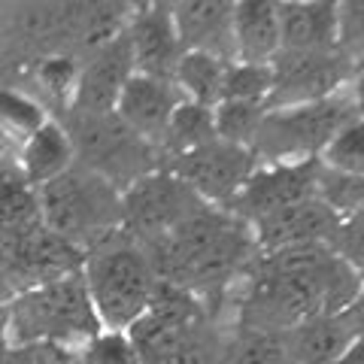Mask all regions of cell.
<instances>
[{
  "label": "cell",
  "instance_id": "cell-37",
  "mask_svg": "<svg viewBox=\"0 0 364 364\" xmlns=\"http://www.w3.org/2000/svg\"><path fill=\"white\" fill-rule=\"evenodd\" d=\"M352 100H355V112L358 116H364V70L355 73V79H352Z\"/></svg>",
  "mask_w": 364,
  "mask_h": 364
},
{
  "label": "cell",
  "instance_id": "cell-38",
  "mask_svg": "<svg viewBox=\"0 0 364 364\" xmlns=\"http://www.w3.org/2000/svg\"><path fill=\"white\" fill-rule=\"evenodd\" d=\"M13 298H16V289H13V282H9L6 277H0V310L13 304Z\"/></svg>",
  "mask_w": 364,
  "mask_h": 364
},
{
  "label": "cell",
  "instance_id": "cell-26",
  "mask_svg": "<svg viewBox=\"0 0 364 364\" xmlns=\"http://www.w3.org/2000/svg\"><path fill=\"white\" fill-rule=\"evenodd\" d=\"M267 116V104H249V100H219L213 107L215 136L234 146H252L261 122Z\"/></svg>",
  "mask_w": 364,
  "mask_h": 364
},
{
  "label": "cell",
  "instance_id": "cell-9",
  "mask_svg": "<svg viewBox=\"0 0 364 364\" xmlns=\"http://www.w3.org/2000/svg\"><path fill=\"white\" fill-rule=\"evenodd\" d=\"M164 167L182 182H188L203 203L228 207L237 198V191L246 186V179L255 173L258 161L246 146H234L213 136L210 143L198 146V149L170 158Z\"/></svg>",
  "mask_w": 364,
  "mask_h": 364
},
{
  "label": "cell",
  "instance_id": "cell-36",
  "mask_svg": "<svg viewBox=\"0 0 364 364\" xmlns=\"http://www.w3.org/2000/svg\"><path fill=\"white\" fill-rule=\"evenodd\" d=\"M334 364H364V337H355V340H352L349 349H346Z\"/></svg>",
  "mask_w": 364,
  "mask_h": 364
},
{
  "label": "cell",
  "instance_id": "cell-33",
  "mask_svg": "<svg viewBox=\"0 0 364 364\" xmlns=\"http://www.w3.org/2000/svg\"><path fill=\"white\" fill-rule=\"evenodd\" d=\"M25 349H28V364H82V346L37 343Z\"/></svg>",
  "mask_w": 364,
  "mask_h": 364
},
{
  "label": "cell",
  "instance_id": "cell-34",
  "mask_svg": "<svg viewBox=\"0 0 364 364\" xmlns=\"http://www.w3.org/2000/svg\"><path fill=\"white\" fill-rule=\"evenodd\" d=\"M18 246H21V234L0 231V277H6L9 282H13V270L18 261Z\"/></svg>",
  "mask_w": 364,
  "mask_h": 364
},
{
  "label": "cell",
  "instance_id": "cell-30",
  "mask_svg": "<svg viewBox=\"0 0 364 364\" xmlns=\"http://www.w3.org/2000/svg\"><path fill=\"white\" fill-rule=\"evenodd\" d=\"M316 195L340 219H346V215L358 213L364 207V176H349V173H337V170L322 167L318 170V182H316Z\"/></svg>",
  "mask_w": 364,
  "mask_h": 364
},
{
  "label": "cell",
  "instance_id": "cell-18",
  "mask_svg": "<svg viewBox=\"0 0 364 364\" xmlns=\"http://www.w3.org/2000/svg\"><path fill=\"white\" fill-rule=\"evenodd\" d=\"M337 4L340 0L279 4V49H337Z\"/></svg>",
  "mask_w": 364,
  "mask_h": 364
},
{
  "label": "cell",
  "instance_id": "cell-6",
  "mask_svg": "<svg viewBox=\"0 0 364 364\" xmlns=\"http://www.w3.org/2000/svg\"><path fill=\"white\" fill-rule=\"evenodd\" d=\"M358 116L352 88L337 91L331 97L313 100V104L291 107H267V116L252 140V155L258 164H298L318 161L328 140Z\"/></svg>",
  "mask_w": 364,
  "mask_h": 364
},
{
  "label": "cell",
  "instance_id": "cell-29",
  "mask_svg": "<svg viewBox=\"0 0 364 364\" xmlns=\"http://www.w3.org/2000/svg\"><path fill=\"white\" fill-rule=\"evenodd\" d=\"M273 91V67L270 64H228L222 100H249V104H267Z\"/></svg>",
  "mask_w": 364,
  "mask_h": 364
},
{
  "label": "cell",
  "instance_id": "cell-24",
  "mask_svg": "<svg viewBox=\"0 0 364 364\" xmlns=\"http://www.w3.org/2000/svg\"><path fill=\"white\" fill-rule=\"evenodd\" d=\"M49 109H46L31 91L18 85L0 82V143L9 149H18L28 136L49 122Z\"/></svg>",
  "mask_w": 364,
  "mask_h": 364
},
{
  "label": "cell",
  "instance_id": "cell-13",
  "mask_svg": "<svg viewBox=\"0 0 364 364\" xmlns=\"http://www.w3.org/2000/svg\"><path fill=\"white\" fill-rule=\"evenodd\" d=\"M182 100H186L182 91L170 82V79L134 73L128 82H124L112 112H116L134 134H140L143 140H149L152 146L161 149L167 124L173 119V112Z\"/></svg>",
  "mask_w": 364,
  "mask_h": 364
},
{
  "label": "cell",
  "instance_id": "cell-2",
  "mask_svg": "<svg viewBox=\"0 0 364 364\" xmlns=\"http://www.w3.org/2000/svg\"><path fill=\"white\" fill-rule=\"evenodd\" d=\"M82 279L100 325L109 331H128L146 313L158 286V273L146 246L124 231L109 234L95 249H88Z\"/></svg>",
  "mask_w": 364,
  "mask_h": 364
},
{
  "label": "cell",
  "instance_id": "cell-32",
  "mask_svg": "<svg viewBox=\"0 0 364 364\" xmlns=\"http://www.w3.org/2000/svg\"><path fill=\"white\" fill-rule=\"evenodd\" d=\"M82 364H140V355H136L128 331L104 328L82 346Z\"/></svg>",
  "mask_w": 364,
  "mask_h": 364
},
{
  "label": "cell",
  "instance_id": "cell-3",
  "mask_svg": "<svg viewBox=\"0 0 364 364\" xmlns=\"http://www.w3.org/2000/svg\"><path fill=\"white\" fill-rule=\"evenodd\" d=\"M6 322L13 346L18 349L37 343L85 346L91 337L104 331L95 304L88 298L82 270L18 291L6 306Z\"/></svg>",
  "mask_w": 364,
  "mask_h": 364
},
{
  "label": "cell",
  "instance_id": "cell-16",
  "mask_svg": "<svg viewBox=\"0 0 364 364\" xmlns=\"http://www.w3.org/2000/svg\"><path fill=\"white\" fill-rule=\"evenodd\" d=\"M82 264H85V252H79L73 243H67L64 237L49 231L46 225L33 228V231L21 234L18 261L13 270L16 294L33 286H43V282H55L70 277V273H79Z\"/></svg>",
  "mask_w": 364,
  "mask_h": 364
},
{
  "label": "cell",
  "instance_id": "cell-10",
  "mask_svg": "<svg viewBox=\"0 0 364 364\" xmlns=\"http://www.w3.org/2000/svg\"><path fill=\"white\" fill-rule=\"evenodd\" d=\"M318 161H298V164H258L255 173L246 179V186L237 191V198L228 203V213L246 225H255L258 219L277 213L289 203H298L304 198L316 195L318 182Z\"/></svg>",
  "mask_w": 364,
  "mask_h": 364
},
{
  "label": "cell",
  "instance_id": "cell-12",
  "mask_svg": "<svg viewBox=\"0 0 364 364\" xmlns=\"http://www.w3.org/2000/svg\"><path fill=\"white\" fill-rule=\"evenodd\" d=\"M131 76H134V55H131L128 37L122 31L116 40H109L97 52L82 58V70H79L70 109L73 112H112L124 82Z\"/></svg>",
  "mask_w": 364,
  "mask_h": 364
},
{
  "label": "cell",
  "instance_id": "cell-1",
  "mask_svg": "<svg viewBox=\"0 0 364 364\" xmlns=\"http://www.w3.org/2000/svg\"><path fill=\"white\" fill-rule=\"evenodd\" d=\"M158 279L173 282L210 306L213 316L231 322L228 298L258 255L252 228L225 207L203 203L173 231L146 243Z\"/></svg>",
  "mask_w": 364,
  "mask_h": 364
},
{
  "label": "cell",
  "instance_id": "cell-7",
  "mask_svg": "<svg viewBox=\"0 0 364 364\" xmlns=\"http://www.w3.org/2000/svg\"><path fill=\"white\" fill-rule=\"evenodd\" d=\"M200 207L203 200L198 198V191L161 167L122 191V231L146 246L173 231L182 219H188Z\"/></svg>",
  "mask_w": 364,
  "mask_h": 364
},
{
  "label": "cell",
  "instance_id": "cell-40",
  "mask_svg": "<svg viewBox=\"0 0 364 364\" xmlns=\"http://www.w3.org/2000/svg\"><path fill=\"white\" fill-rule=\"evenodd\" d=\"M279 4H313V0H279Z\"/></svg>",
  "mask_w": 364,
  "mask_h": 364
},
{
  "label": "cell",
  "instance_id": "cell-21",
  "mask_svg": "<svg viewBox=\"0 0 364 364\" xmlns=\"http://www.w3.org/2000/svg\"><path fill=\"white\" fill-rule=\"evenodd\" d=\"M40 225V195L21 173L16 149H6L0 155V231L28 234Z\"/></svg>",
  "mask_w": 364,
  "mask_h": 364
},
{
  "label": "cell",
  "instance_id": "cell-14",
  "mask_svg": "<svg viewBox=\"0 0 364 364\" xmlns=\"http://www.w3.org/2000/svg\"><path fill=\"white\" fill-rule=\"evenodd\" d=\"M170 16L182 52H207L222 61H237L234 0H182Z\"/></svg>",
  "mask_w": 364,
  "mask_h": 364
},
{
  "label": "cell",
  "instance_id": "cell-4",
  "mask_svg": "<svg viewBox=\"0 0 364 364\" xmlns=\"http://www.w3.org/2000/svg\"><path fill=\"white\" fill-rule=\"evenodd\" d=\"M37 195L43 225L79 252H88L109 234L122 231V191L82 164H73L40 186Z\"/></svg>",
  "mask_w": 364,
  "mask_h": 364
},
{
  "label": "cell",
  "instance_id": "cell-28",
  "mask_svg": "<svg viewBox=\"0 0 364 364\" xmlns=\"http://www.w3.org/2000/svg\"><path fill=\"white\" fill-rule=\"evenodd\" d=\"M228 364H291L282 331H234Z\"/></svg>",
  "mask_w": 364,
  "mask_h": 364
},
{
  "label": "cell",
  "instance_id": "cell-27",
  "mask_svg": "<svg viewBox=\"0 0 364 364\" xmlns=\"http://www.w3.org/2000/svg\"><path fill=\"white\" fill-rule=\"evenodd\" d=\"M318 164L337 173L364 176V116H352L318 155Z\"/></svg>",
  "mask_w": 364,
  "mask_h": 364
},
{
  "label": "cell",
  "instance_id": "cell-20",
  "mask_svg": "<svg viewBox=\"0 0 364 364\" xmlns=\"http://www.w3.org/2000/svg\"><path fill=\"white\" fill-rule=\"evenodd\" d=\"M16 161L33 188H40L55 176H61L64 170H70L76 164V158H73V146L64 124L52 116L16 149Z\"/></svg>",
  "mask_w": 364,
  "mask_h": 364
},
{
  "label": "cell",
  "instance_id": "cell-5",
  "mask_svg": "<svg viewBox=\"0 0 364 364\" xmlns=\"http://www.w3.org/2000/svg\"><path fill=\"white\" fill-rule=\"evenodd\" d=\"M67 136L73 146L76 164L104 176L119 191H124L140 176L164 167L161 149L134 134L116 112H61Z\"/></svg>",
  "mask_w": 364,
  "mask_h": 364
},
{
  "label": "cell",
  "instance_id": "cell-15",
  "mask_svg": "<svg viewBox=\"0 0 364 364\" xmlns=\"http://www.w3.org/2000/svg\"><path fill=\"white\" fill-rule=\"evenodd\" d=\"M124 37H128L131 55H134V73L170 79L173 82L176 64L182 58V46H179L170 9L143 4L131 16L128 28H124Z\"/></svg>",
  "mask_w": 364,
  "mask_h": 364
},
{
  "label": "cell",
  "instance_id": "cell-11",
  "mask_svg": "<svg viewBox=\"0 0 364 364\" xmlns=\"http://www.w3.org/2000/svg\"><path fill=\"white\" fill-rule=\"evenodd\" d=\"M340 222L343 219L318 195H313L264 215L249 228H252V240L258 252H277V249L304 243H334Z\"/></svg>",
  "mask_w": 364,
  "mask_h": 364
},
{
  "label": "cell",
  "instance_id": "cell-39",
  "mask_svg": "<svg viewBox=\"0 0 364 364\" xmlns=\"http://www.w3.org/2000/svg\"><path fill=\"white\" fill-rule=\"evenodd\" d=\"M146 6H158V9H173V6H179L182 0H143Z\"/></svg>",
  "mask_w": 364,
  "mask_h": 364
},
{
  "label": "cell",
  "instance_id": "cell-22",
  "mask_svg": "<svg viewBox=\"0 0 364 364\" xmlns=\"http://www.w3.org/2000/svg\"><path fill=\"white\" fill-rule=\"evenodd\" d=\"M79 70H82V58H76V55H67V52L43 55V58L31 61L25 70L18 73L28 82L18 88L31 91L46 109L52 104V107H61V112H67L70 109L76 82H79Z\"/></svg>",
  "mask_w": 364,
  "mask_h": 364
},
{
  "label": "cell",
  "instance_id": "cell-17",
  "mask_svg": "<svg viewBox=\"0 0 364 364\" xmlns=\"http://www.w3.org/2000/svg\"><path fill=\"white\" fill-rule=\"evenodd\" d=\"M237 61L270 64L279 52V0H234Z\"/></svg>",
  "mask_w": 364,
  "mask_h": 364
},
{
  "label": "cell",
  "instance_id": "cell-19",
  "mask_svg": "<svg viewBox=\"0 0 364 364\" xmlns=\"http://www.w3.org/2000/svg\"><path fill=\"white\" fill-rule=\"evenodd\" d=\"M282 334H286L291 364H334L355 340V331L343 313L313 316Z\"/></svg>",
  "mask_w": 364,
  "mask_h": 364
},
{
  "label": "cell",
  "instance_id": "cell-41",
  "mask_svg": "<svg viewBox=\"0 0 364 364\" xmlns=\"http://www.w3.org/2000/svg\"><path fill=\"white\" fill-rule=\"evenodd\" d=\"M6 149H9V146H4V143H0V155H4V152H6Z\"/></svg>",
  "mask_w": 364,
  "mask_h": 364
},
{
  "label": "cell",
  "instance_id": "cell-25",
  "mask_svg": "<svg viewBox=\"0 0 364 364\" xmlns=\"http://www.w3.org/2000/svg\"><path fill=\"white\" fill-rule=\"evenodd\" d=\"M213 136H215L213 107H200V104H191V100H182L173 112V119L167 124V134H164V143H161L164 164L182 152H191V149H198V146L210 143Z\"/></svg>",
  "mask_w": 364,
  "mask_h": 364
},
{
  "label": "cell",
  "instance_id": "cell-31",
  "mask_svg": "<svg viewBox=\"0 0 364 364\" xmlns=\"http://www.w3.org/2000/svg\"><path fill=\"white\" fill-rule=\"evenodd\" d=\"M337 49L346 61L364 70V0H340L337 4Z\"/></svg>",
  "mask_w": 364,
  "mask_h": 364
},
{
  "label": "cell",
  "instance_id": "cell-8",
  "mask_svg": "<svg viewBox=\"0 0 364 364\" xmlns=\"http://www.w3.org/2000/svg\"><path fill=\"white\" fill-rule=\"evenodd\" d=\"M273 67V91L267 107H291V104H313V100L331 97L343 91L355 79V67L346 61L340 49H316V52H294L279 49Z\"/></svg>",
  "mask_w": 364,
  "mask_h": 364
},
{
  "label": "cell",
  "instance_id": "cell-23",
  "mask_svg": "<svg viewBox=\"0 0 364 364\" xmlns=\"http://www.w3.org/2000/svg\"><path fill=\"white\" fill-rule=\"evenodd\" d=\"M228 64L231 61H222V58L207 55V52H182L176 73H173V85L182 91V97L191 100V104L215 107L222 100Z\"/></svg>",
  "mask_w": 364,
  "mask_h": 364
},
{
  "label": "cell",
  "instance_id": "cell-35",
  "mask_svg": "<svg viewBox=\"0 0 364 364\" xmlns=\"http://www.w3.org/2000/svg\"><path fill=\"white\" fill-rule=\"evenodd\" d=\"M13 337H9V322H6V306L0 310V364H6L13 355Z\"/></svg>",
  "mask_w": 364,
  "mask_h": 364
}]
</instances>
